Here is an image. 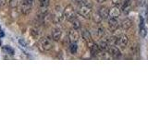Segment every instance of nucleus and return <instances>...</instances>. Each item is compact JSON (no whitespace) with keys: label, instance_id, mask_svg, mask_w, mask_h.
Here are the masks:
<instances>
[{"label":"nucleus","instance_id":"b1692460","mask_svg":"<svg viewBox=\"0 0 148 138\" xmlns=\"http://www.w3.org/2000/svg\"><path fill=\"white\" fill-rule=\"evenodd\" d=\"M9 4H10L12 7H17V6L18 5V0H10Z\"/></svg>","mask_w":148,"mask_h":138},{"label":"nucleus","instance_id":"c85d7f7f","mask_svg":"<svg viewBox=\"0 0 148 138\" xmlns=\"http://www.w3.org/2000/svg\"><path fill=\"white\" fill-rule=\"evenodd\" d=\"M18 43H20L22 46H26V45H27V44H26V43H25V41H23V40H20V41H18Z\"/></svg>","mask_w":148,"mask_h":138},{"label":"nucleus","instance_id":"aec40b11","mask_svg":"<svg viewBox=\"0 0 148 138\" xmlns=\"http://www.w3.org/2000/svg\"><path fill=\"white\" fill-rule=\"evenodd\" d=\"M98 46H99V48H100L101 51H104V50H106V48H108V41H101L100 43L98 44Z\"/></svg>","mask_w":148,"mask_h":138},{"label":"nucleus","instance_id":"7ed1b4c3","mask_svg":"<svg viewBox=\"0 0 148 138\" xmlns=\"http://www.w3.org/2000/svg\"><path fill=\"white\" fill-rule=\"evenodd\" d=\"M64 17L65 18H66L67 20L69 21H71L73 20L74 18H76V13H75V10H74V8L72 6H71V5H69V6H67L66 7H65L64 9Z\"/></svg>","mask_w":148,"mask_h":138},{"label":"nucleus","instance_id":"423d86ee","mask_svg":"<svg viewBox=\"0 0 148 138\" xmlns=\"http://www.w3.org/2000/svg\"><path fill=\"white\" fill-rule=\"evenodd\" d=\"M50 0H39V5L41 8V14L43 16H45L47 13V9L49 7Z\"/></svg>","mask_w":148,"mask_h":138},{"label":"nucleus","instance_id":"4468645a","mask_svg":"<svg viewBox=\"0 0 148 138\" xmlns=\"http://www.w3.org/2000/svg\"><path fill=\"white\" fill-rule=\"evenodd\" d=\"M100 16L103 18H108V16H109V10L106 7H101L99 8V12Z\"/></svg>","mask_w":148,"mask_h":138},{"label":"nucleus","instance_id":"5701e85b","mask_svg":"<svg viewBox=\"0 0 148 138\" xmlns=\"http://www.w3.org/2000/svg\"><path fill=\"white\" fill-rule=\"evenodd\" d=\"M97 35H98V37H103L105 35V30L102 27H99L97 29Z\"/></svg>","mask_w":148,"mask_h":138},{"label":"nucleus","instance_id":"6e6552de","mask_svg":"<svg viewBox=\"0 0 148 138\" xmlns=\"http://www.w3.org/2000/svg\"><path fill=\"white\" fill-rule=\"evenodd\" d=\"M82 37H83V39H84V41L87 43V44L89 45V47H91V46L94 44V41H92V36L88 30L82 31Z\"/></svg>","mask_w":148,"mask_h":138},{"label":"nucleus","instance_id":"2f4dec72","mask_svg":"<svg viewBox=\"0 0 148 138\" xmlns=\"http://www.w3.org/2000/svg\"><path fill=\"white\" fill-rule=\"evenodd\" d=\"M0 46H1V41H0Z\"/></svg>","mask_w":148,"mask_h":138},{"label":"nucleus","instance_id":"f3484780","mask_svg":"<svg viewBox=\"0 0 148 138\" xmlns=\"http://www.w3.org/2000/svg\"><path fill=\"white\" fill-rule=\"evenodd\" d=\"M118 41H119V39H118V37H116V36H111L110 38L108 39V43L111 46H114L118 43Z\"/></svg>","mask_w":148,"mask_h":138},{"label":"nucleus","instance_id":"dca6fc26","mask_svg":"<svg viewBox=\"0 0 148 138\" xmlns=\"http://www.w3.org/2000/svg\"><path fill=\"white\" fill-rule=\"evenodd\" d=\"M90 50H91V53H92V55H97L100 53V51H101L100 48H99V46L97 45V44H95V43H94L91 46Z\"/></svg>","mask_w":148,"mask_h":138},{"label":"nucleus","instance_id":"bb28decb","mask_svg":"<svg viewBox=\"0 0 148 138\" xmlns=\"http://www.w3.org/2000/svg\"><path fill=\"white\" fill-rule=\"evenodd\" d=\"M76 2H78L79 4H81V5H88L86 3V0H75Z\"/></svg>","mask_w":148,"mask_h":138},{"label":"nucleus","instance_id":"0eeeda50","mask_svg":"<svg viewBox=\"0 0 148 138\" xmlns=\"http://www.w3.org/2000/svg\"><path fill=\"white\" fill-rule=\"evenodd\" d=\"M69 41H71V43H77L79 38H80V34H79L77 30L73 29L72 30H71V32H69Z\"/></svg>","mask_w":148,"mask_h":138},{"label":"nucleus","instance_id":"39448f33","mask_svg":"<svg viewBox=\"0 0 148 138\" xmlns=\"http://www.w3.org/2000/svg\"><path fill=\"white\" fill-rule=\"evenodd\" d=\"M32 2L34 0H22V2L21 3V11L22 14H26L30 13L32 7Z\"/></svg>","mask_w":148,"mask_h":138},{"label":"nucleus","instance_id":"ddd939ff","mask_svg":"<svg viewBox=\"0 0 148 138\" xmlns=\"http://www.w3.org/2000/svg\"><path fill=\"white\" fill-rule=\"evenodd\" d=\"M128 41H129V39H128V37L126 35H122V36H120V38L119 39V41H118V43L119 44L120 47H122L124 48L125 46H126L128 44Z\"/></svg>","mask_w":148,"mask_h":138},{"label":"nucleus","instance_id":"1a4fd4ad","mask_svg":"<svg viewBox=\"0 0 148 138\" xmlns=\"http://www.w3.org/2000/svg\"><path fill=\"white\" fill-rule=\"evenodd\" d=\"M108 53L109 54L112 56L113 58H118L120 56V52H119V49L118 47H116V46H111L108 50Z\"/></svg>","mask_w":148,"mask_h":138},{"label":"nucleus","instance_id":"393cba45","mask_svg":"<svg viewBox=\"0 0 148 138\" xmlns=\"http://www.w3.org/2000/svg\"><path fill=\"white\" fill-rule=\"evenodd\" d=\"M140 34L142 37H145L146 34H147V32H146V29L145 28H142L141 30H140Z\"/></svg>","mask_w":148,"mask_h":138},{"label":"nucleus","instance_id":"2eb2a0df","mask_svg":"<svg viewBox=\"0 0 148 138\" xmlns=\"http://www.w3.org/2000/svg\"><path fill=\"white\" fill-rule=\"evenodd\" d=\"M132 20H130V18H125V20H122V23H121V27L122 29L124 30H129L130 28L132 27Z\"/></svg>","mask_w":148,"mask_h":138},{"label":"nucleus","instance_id":"a211bd4d","mask_svg":"<svg viewBox=\"0 0 148 138\" xmlns=\"http://www.w3.org/2000/svg\"><path fill=\"white\" fill-rule=\"evenodd\" d=\"M71 23H72V27H73V29H75V30H79L81 28V21L78 20V18H74L73 20H71Z\"/></svg>","mask_w":148,"mask_h":138},{"label":"nucleus","instance_id":"4be33fe9","mask_svg":"<svg viewBox=\"0 0 148 138\" xmlns=\"http://www.w3.org/2000/svg\"><path fill=\"white\" fill-rule=\"evenodd\" d=\"M3 50L6 52L8 54H11V55H13L14 54V50L13 49H11L10 47H8V46H6V47H4L3 48Z\"/></svg>","mask_w":148,"mask_h":138},{"label":"nucleus","instance_id":"a878e982","mask_svg":"<svg viewBox=\"0 0 148 138\" xmlns=\"http://www.w3.org/2000/svg\"><path fill=\"white\" fill-rule=\"evenodd\" d=\"M7 2H8V0H0V8L4 7L5 5L7 4Z\"/></svg>","mask_w":148,"mask_h":138},{"label":"nucleus","instance_id":"f8f14e48","mask_svg":"<svg viewBox=\"0 0 148 138\" xmlns=\"http://www.w3.org/2000/svg\"><path fill=\"white\" fill-rule=\"evenodd\" d=\"M120 15V10L118 7H114L109 9V18H118Z\"/></svg>","mask_w":148,"mask_h":138},{"label":"nucleus","instance_id":"7c9ffc66","mask_svg":"<svg viewBox=\"0 0 148 138\" xmlns=\"http://www.w3.org/2000/svg\"><path fill=\"white\" fill-rule=\"evenodd\" d=\"M97 2H99V3H103V2H105L106 0H96Z\"/></svg>","mask_w":148,"mask_h":138},{"label":"nucleus","instance_id":"9d476101","mask_svg":"<svg viewBox=\"0 0 148 138\" xmlns=\"http://www.w3.org/2000/svg\"><path fill=\"white\" fill-rule=\"evenodd\" d=\"M108 27H109V29L110 30H116L118 29V27H119V22L118 20H116V18H109V20H108Z\"/></svg>","mask_w":148,"mask_h":138},{"label":"nucleus","instance_id":"c756f323","mask_svg":"<svg viewBox=\"0 0 148 138\" xmlns=\"http://www.w3.org/2000/svg\"><path fill=\"white\" fill-rule=\"evenodd\" d=\"M4 36V32L2 30H0V37H3Z\"/></svg>","mask_w":148,"mask_h":138},{"label":"nucleus","instance_id":"9b49d317","mask_svg":"<svg viewBox=\"0 0 148 138\" xmlns=\"http://www.w3.org/2000/svg\"><path fill=\"white\" fill-rule=\"evenodd\" d=\"M61 35H62V31L59 28H56V29L53 30L52 31V38L54 41H59V39L61 38Z\"/></svg>","mask_w":148,"mask_h":138},{"label":"nucleus","instance_id":"f03ea898","mask_svg":"<svg viewBox=\"0 0 148 138\" xmlns=\"http://www.w3.org/2000/svg\"><path fill=\"white\" fill-rule=\"evenodd\" d=\"M64 11L61 9L60 7H57L54 11L53 14V21L56 24H58V23L62 22V20H64Z\"/></svg>","mask_w":148,"mask_h":138},{"label":"nucleus","instance_id":"f257e3e1","mask_svg":"<svg viewBox=\"0 0 148 138\" xmlns=\"http://www.w3.org/2000/svg\"><path fill=\"white\" fill-rule=\"evenodd\" d=\"M39 47L43 52L49 51L53 47V43L49 38H47V37H44V38H42L39 41Z\"/></svg>","mask_w":148,"mask_h":138},{"label":"nucleus","instance_id":"6ab92c4d","mask_svg":"<svg viewBox=\"0 0 148 138\" xmlns=\"http://www.w3.org/2000/svg\"><path fill=\"white\" fill-rule=\"evenodd\" d=\"M77 50H78L77 43H71V46H69V51H71V54H76Z\"/></svg>","mask_w":148,"mask_h":138},{"label":"nucleus","instance_id":"20e7f679","mask_svg":"<svg viewBox=\"0 0 148 138\" xmlns=\"http://www.w3.org/2000/svg\"><path fill=\"white\" fill-rule=\"evenodd\" d=\"M79 13L80 15L85 18H90L92 15V8L89 5H81L80 9H79Z\"/></svg>","mask_w":148,"mask_h":138},{"label":"nucleus","instance_id":"cd10ccee","mask_svg":"<svg viewBox=\"0 0 148 138\" xmlns=\"http://www.w3.org/2000/svg\"><path fill=\"white\" fill-rule=\"evenodd\" d=\"M122 0H112V3L114 5H116V6H118V5H119L120 3H121Z\"/></svg>","mask_w":148,"mask_h":138},{"label":"nucleus","instance_id":"412c9836","mask_svg":"<svg viewBox=\"0 0 148 138\" xmlns=\"http://www.w3.org/2000/svg\"><path fill=\"white\" fill-rule=\"evenodd\" d=\"M102 20H103V18L100 16L99 13H96V14H95V15H94V20L96 23H100L102 21Z\"/></svg>","mask_w":148,"mask_h":138}]
</instances>
